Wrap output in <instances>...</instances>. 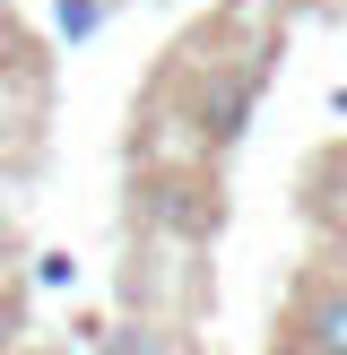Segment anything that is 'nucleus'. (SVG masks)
I'll use <instances>...</instances> for the list:
<instances>
[{
	"instance_id": "nucleus-1",
	"label": "nucleus",
	"mask_w": 347,
	"mask_h": 355,
	"mask_svg": "<svg viewBox=\"0 0 347 355\" xmlns=\"http://www.w3.org/2000/svg\"><path fill=\"white\" fill-rule=\"evenodd\" d=\"M295 355H347V286H312L295 304Z\"/></svg>"
},
{
	"instance_id": "nucleus-2",
	"label": "nucleus",
	"mask_w": 347,
	"mask_h": 355,
	"mask_svg": "<svg viewBox=\"0 0 347 355\" xmlns=\"http://www.w3.org/2000/svg\"><path fill=\"white\" fill-rule=\"evenodd\" d=\"M252 87H260V78H226L217 96L200 104V130H208V139H235V130H243V113H252Z\"/></svg>"
},
{
	"instance_id": "nucleus-3",
	"label": "nucleus",
	"mask_w": 347,
	"mask_h": 355,
	"mask_svg": "<svg viewBox=\"0 0 347 355\" xmlns=\"http://www.w3.org/2000/svg\"><path fill=\"white\" fill-rule=\"evenodd\" d=\"M113 355H174L165 329H113Z\"/></svg>"
},
{
	"instance_id": "nucleus-4",
	"label": "nucleus",
	"mask_w": 347,
	"mask_h": 355,
	"mask_svg": "<svg viewBox=\"0 0 347 355\" xmlns=\"http://www.w3.org/2000/svg\"><path fill=\"white\" fill-rule=\"evenodd\" d=\"M96 9H104V0H61V26H69V35H87V26H96Z\"/></svg>"
}]
</instances>
